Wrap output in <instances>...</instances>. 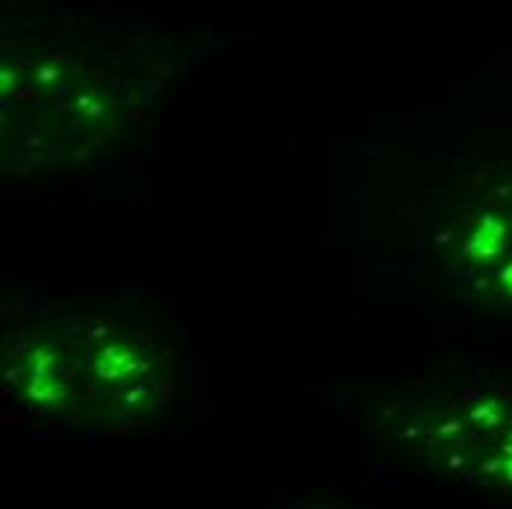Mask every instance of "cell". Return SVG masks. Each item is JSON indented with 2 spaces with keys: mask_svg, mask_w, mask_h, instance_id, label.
<instances>
[{
  "mask_svg": "<svg viewBox=\"0 0 512 509\" xmlns=\"http://www.w3.org/2000/svg\"><path fill=\"white\" fill-rule=\"evenodd\" d=\"M3 365L18 407L71 424L142 427L174 392L168 351L106 318L24 324L6 336Z\"/></svg>",
  "mask_w": 512,
  "mask_h": 509,
  "instance_id": "cell-1",
  "label": "cell"
},
{
  "mask_svg": "<svg viewBox=\"0 0 512 509\" xmlns=\"http://www.w3.org/2000/svg\"><path fill=\"white\" fill-rule=\"evenodd\" d=\"M371 430L439 480L512 495V392L415 386L377 409Z\"/></svg>",
  "mask_w": 512,
  "mask_h": 509,
  "instance_id": "cell-2",
  "label": "cell"
},
{
  "mask_svg": "<svg viewBox=\"0 0 512 509\" xmlns=\"http://www.w3.org/2000/svg\"><path fill=\"white\" fill-rule=\"evenodd\" d=\"M451 271L468 295L512 304V162L492 168L462 206Z\"/></svg>",
  "mask_w": 512,
  "mask_h": 509,
  "instance_id": "cell-3",
  "label": "cell"
}]
</instances>
